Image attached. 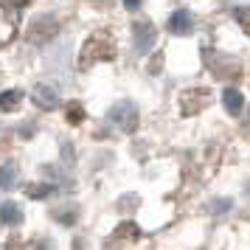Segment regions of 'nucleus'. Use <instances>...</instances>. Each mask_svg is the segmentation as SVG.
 <instances>
[{"label": "nucleus", "mask_w": 250, "mask_h": 250, "mask_svg": "<svg viewBox=\"0 0 250 250\" xmlns=\"http://www.w3.org/2000/svg\"><path fill=\"white\" fill-rule=\"evenodd\" d=\"M110 121L124 132H135L138 126V107L132 102H118L110 107Z\"/></svg>", "instance_id": "f257e3e1"}, {"label": "nucleus", "mask_w": 250, "mask_h": 250, "mask_svg": "<svg viewBox=\"0 0 250 250\" xmlns=\"http://www.w3.org/2000/svg\"><path fill=\"white\" fill-rule=\"evenodd\" d=\"M155 42H158V31H155V25L146 23V20L132 23V45H135V51L141 54V57L149 54V51L155 48Z\"/></svg>", "instance_id": "f03ea898"}, {"label": "nucleus", "mask_w": 250, "mask_h": 250, "mask_svg": "<svg viewBox=\"0 0 250 250\" xmlns=\"http://www.w3.org/2000/svg\"><path fill=\"white\" fill-rule=\"evenodd\" d=\"M31 99H34V104L40 110H57L59 107V93L54 87H48V84H37Z\"/></svg>", "instance_id": "7ed1b4c3"}, {"label": "nucleus", "mask_w": 250, "mask_h": 250, "mask_svg": "<svg viewBox=\"0 0 250 250\" xmlns=\"http://www.w3.org/2000/svg\"><path fill=\"white\" fill-rule=\"evenodd\" d=\"M169 31H171V34H177V37H188L194 31L191 14L186 12V9H177V12L169 17Z\"/></svg>", "instance_id": "20e7f679"}, {"label": "nucleus", "mask_w": 250, "mask_h": 250, "mask_svg": "<svg viewBox=\"0 0 250 250\" xmlns=\"http://www.w3.org/2000/svg\"><path fill=\"white\" fill-rule=\"evenodd\" d=\"M17 31V20H14V9L0 6V42H9Z\"/></svg>", "instance_id": "39448f33"}, {"label": "nucleus", "mask_w": 250, "mask_h": 250, "mask_svg": "<svg viewBox=\"0 0 250 250\" xmlns=\"http://www.w3.org/2000/svg\"><path fill=\"white\" fill-rule=\"evenodd\" d=\"M222 104H225L228 115H239L245 110V93H239L236 87H225L222 90Z\"/></svg>", "instance_id": "423d86ee"}, {"label": "nucleus", "mask_w": 250, "mask_h": 250, "mask_svg": "<svg viewBox=\"0 0 250 250\" xmlns=\"http://www.w3.org/2000/svg\"><path fill=\"white\" fill-rule=\"evenodd\" d=\"M23 211L17 203H0V225H20Z\"/></svg>", "instance_id": "0eeeda50"}, {"label": "nucleus", "mask_w": 250, "mask_h": 250, "mask_svg": "<svg viewBox=\"0 0 250 250\" xmlns=\"http://www.w3.org/2000/svg\"><path fill=\"white\" fill-rule=\"evenodd\" d=\"M20 102H23V90H3L0 93V110L3 113H12V110H17L20 107Z\"/></svg>", "instance_id": "6e6552de"}, {"label": "nucleus", "mask_w": 250, "mask_h": 250, "mask_svg": "<svg viewBox=\"0 0 250 250\" xmlns=\"http://www.w3.org/2000/svg\"><path fill=\"white\" fill-rule=\"evenodd\" d=\"M14 186V166L3 163L0 166V188H12Z\"/></svg>", "instance_id": "1a4fd4ad"}, {"label": "nucleus", "mask_w": 250, "mask_h": 250, "mask_svg": "<svg viewBox=\"0 0 250 250\" xmlns=\"http://www.w3.org/2000/svg\"><path fill=\"white\" fill-rule=\"evenodd\" d=\"M68 118L73 121V124H79V121H82V107H79L76 102H73V104H68Z\"/></svg>", "instance_id": "9d476101"}, {"label": "nucleus", "mask_w": 250, "mask_h": 250, "mask_svg": "<svg viewBox=\"0 0 250 250\" xmlns=\"http://www.w3.org/2000/svg\"><path fill=\"white\" fill-rule=\"evenodd\" d=\"M28 194L31 197H45V194H51V188L48 186H42V188H28Z\"/></svg>", "instance_id": "9b49d317"}, {"label": "nucleus", "mask_w": 250, "mask_h": 250, "mask_svg": "<svg viewBox=\"0 0 250 250\" xmlns=\"http://www.w3.org/2000/svg\"><path fill=\"white\" fill-rule=\"evenodd\" d=\"M141 3H144V0H124V6H126V9H138Z\"/></svg>", "instance_id": "f8f14e48"}]
</instances>
